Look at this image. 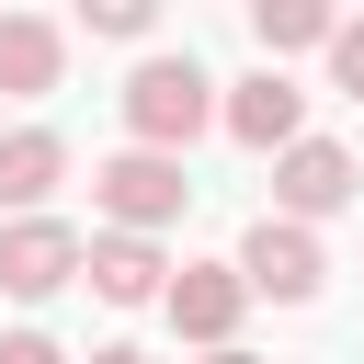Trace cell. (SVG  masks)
I'll use <instances>...</instances> for the list:
<instances>
[{"instance_id":"obj_1","label":"cell","mask_w":364,"mask_h":364,"mask_svg":"<svg viewBox=\"0 0 364 364\" xmlns=\"http://www.w3.org/2000/svg\"><path fill=\"white\" fill-rule=\"evenodd\" d=\"M114 102H125V136H136V148H159V159H182V148L216 125V80H205L193 57H136Z\"/></svg>"},{"instance_id":"obj_2","label":"cell","mask_w":364,"mask_h":364,"mask_svg":"<svg viewBox=\"0 0 364 364\" xmlns=\"http://www.w3.org/2000/svg\"><path fill=\"white\" fill-rule=\"evenodd\" d=\"M91 205H102L125 239H159V228L193 205V182H182V159H159V148H114V159L91 171Z\"/></svg>"},{"instance_id":"obj_3","label":"cell","mask_w":364,"mask_h":364,"mask_svg":"<svg viewBox=\"0 0 364 364\" xmlns=\"http://www.w3.org/2000/svg\"><path fill=\"white\" fill-rule=\"evenodd\" d=\"M239 284H250V296H273V307H307V296L330 284V250H318V228H296V216H262V228L239 239Z\"/></svg>"},{"instance_id":"obj_4","label":"cell","mask_w":364,"mask_h":364,"mask_svg":"<svg viewBox=\"0 0 364 364\" xmlns=\"http://www.w3.org/2000/svg\"><path fill=\"white\" fill-rule=\"evenodd\" d=\"M80 262H91V239L68 228V216H11L0 228V296H57V284H80Z\"/></svg>"},{"instance_id":"obj_5","label":"cell","mask_w":364,"mask_h":364,"mask_svg":"<svg viewBox=\"0 0 364 364\" xmlns=\"http://www.w3.org/2000/svg\"><path fill=\"white\" fill-rule=\"evenodd\" d=\"M216 125H228L239 148H262V159H284V148L307 136V91H296L284 68H250V80H228V91H216Z\"/></svg>"},{"instance_id":"obj_6","label":"cell","mask_w":364,"mask_h":364,"mask_svg":"<svg viewBox=\"0 0 364 364\" xmlns=\"http://www.w3.org/2000/svg\"><path fill=\"white\" fill-rule=\"evenodd\" d=\"M353 182H364V171H353V148H341V136H296V148L273 159V216L318 228V216H341V205H353Z\"/></svg>"},{"instance_id":"obj_7","label":"cell","mask_w":364,"mask_h":364,"mask_svg":"<svg viewBox=\"0 0 364 364\" xmlns=\"http://www.w3.org/2000/svg\"><path fill=\"white\" fill-rule=\"evenodd\" d=\"M159 307H171V330H182V341L239 353V307H250V284H239V262H182Z\"/></svg>"},{"instance_id":"obj_8","label":"cell","mask_w":364,"mask_h":364,"mask_svg":"<svg viewBox=\"0 0 364 364\" xmlns=\"http://www.w3.org/2000/svg\"><path fill=\"white\" fill-rule=\"evenodd\" d=\"M57 182H68V136H57V125H11V136H0V228H11V216H46Z\"/></svg>"},{"instance_id":"obj_9","label":"cell","mask_w":364,"mask_h":364,"mask_svg":"<svg viewBox=\"0 0 364 364\" xmlns=\"http://www.w3.org/2000/svg\"><path fill=\"white\" fill-rule=\"evenodd\" d=\"M80 273H91V296H102V307H159V296H171V262H159V239H125V228H102Z\"/></svg>"},{"instance_id":"obj_10","label":"cell","mask_w":364,"mask_h":364,"mask_svg":"<svg viewBox=\"0 0 364 364\" xmlns=\"http://www.w3.org/2000/svg\"><path fill=\"white\" fill-rule=\"evenodd\" d=\"M57 80H68V34L46 11H0V91L11 102H46Z\"/></svg>"},{"instance_id":"obj_11","label":"cell","mask_w":364,"mask_h":364,"mask_svg":"<svg viewBox=\"0 0 364 364\" xmlns=\"http://www.w3.org/2000/svg\"><path fill=\"white\" fill-rule=\"evenodd\" d=\"M250 34H262V68H284V57H307V46L330 57L341 11H330V0H262V11H250Z\"/></svg>"},{"instance_id":"obj_12","label":"cell","mask_w":364,"mask_h":364,"mask_svg":"<svg viewBox=\"0 0 364 364\" xmlns=\"http://www.w3.org/2000/svg\"><path fill=\"white\" fill-rule=\"evenodd\" d=\"M80 23H91V34H114V46H136V34H148V23H159V11H148V0H91V11H80Z\"/></svg>"},{"instance_id":"obj_13","label":"cell","mask_w":364,"mask_h":364,"mask_svg":"<svg viewBox=\"0 0 364 364\" xmlns=\"http://www.w3.org/2000/svg\"><path fill=\"white\" fill-rule=\"evenodd\" d=\"M330 91H353V102H364V23H341V34H330Z\"/></svg>"},{"instance_id":"obj_14","label":"cell","mask_w":364,"mask_h":364,"mask_svg":"<svg viewBox=\"0 0 364 364\" xmlns=\"http://www.w3.org/2000/svg\"><path fill=\"white\" fill-rule=\"evenodd\" d=\"M0 364H68V353H57L46 330H0Z\"/></svg>"},{"instance_id":"obj_15","label":"cell","mask_w":364,"mask_h":364,"mask_svg":"<svg viewBox=\"0 0 364 364\" xmlns=\"http://www.w3.org/2000/svg\"><path fill=\"white\" fill-rule=\"evenodd\" d=\"M91 364H148V353H136V341H102V353H91Z\"/></svg>"},{"instance_id":"obj_16","label":"cell","mask_w":364,"mask_h":364,"mask_svg":"<svg viewBox=\"0 0 364 364\" xmlns=\"http://www.w3.org/2000/svg\"><path fill=\"white\" fill-rule=\"evenodd\" d=\"M205 364H250V353H205Z\"/></svg>"}]
</instances>
